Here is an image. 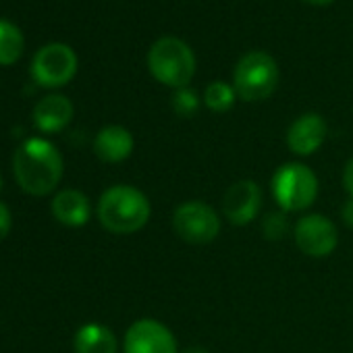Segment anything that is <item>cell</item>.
Listing matches in <instances>:
<instances>
[{
  "label": "cell",
  "instance_id": "1",
  "mask_svg": "<svg viewBox=\"0 0 353 353\" xmlns=\"http://www.w3.org/2000/svg\"><path fill=\"white\" fill-rule=\"evenodd\" d=\"M17 183L32 196L50 194L63 176V156L54 143L42 137L26 139L13 158Z\"/></svg>",
  "mask_w": 353,
  "mask_h": 353
},
{
  "label": "cell",
  "instance_id": "2",
  "mask_svg": "<svg viewBox=\"0 0 353 353\" xmlns=\"http://www.w3.org/2000/svg\"><path fill=\"white\" fill-rule=\"evenodd\" d=\"M150 200L131 185H114L106 190L98 202L100 225L117 235H131L150 221Z\"/></svg>",
  "mask_w": 353,
  "mask_h": 353
},
{
  "label": "cell",
  "instance_id": "3",
  "mask_svg": "<svg viewBox=\"0 0 353 353\" xmlns=\"http://www.w3.org/2000/svg\"><path fill=\"white\" fill-rule=\"evenodd\" d=\"M148 69L162 85L181 90L188 88L196 73V57L179 38H160L148 52Z\"/></svg>",
  "mask_w": 353,
  "mask_h": 353
},
{
  "label": "cell",
  "instance_id": "4",
  "mask_svg": "<svg viewBox=\"0 0 353 353\" xmlns=\"http://www.w3.org/2000/svg\"><path fill=\"white\" fill-rule=\"evenodd\" d=\"M272 196L285 212H299L314 204L318 196V179L310 166L287 162L272 174Z\"/></svg>",
  "mask_w": 353,
  "mask_h": 353
},
{
  "label": "cell",
  "instance_id": "5",
  "mask_svg": "<svg viewBox=\"0 0 353 353\" xmlns=\"http://www.w3.org/2000/svg\"><path fill=\"white\" fill-rule=\"evenodd\" d=\"M279 85V67L266 52H248L233 71L235 94L245 102H260L272 96Z\"/></svg>",
  "mask_w": 353,
  "mask_h": 353
},
{
  "label": "cell",
  "instance_id": "6",
  "mask_svg": "<svg viewBox=\"0 0 353 353\" xmlns=\"http://www.w3.org/2000/svg\"><path fill=\"white\" fill-rule=\"evenodd\" d=\"M172 229L176 237L194 243L204 245L219 237L221 233V219L212 206L200 200H192L181 204L172 214Z\"/></svg>",
  "mask_w": 353,
  "mask_h": 353
},
{
  "label": "cell",
  "instance_id": "7",
  "mask_svg": "<svg viewBox=\"0 0 353 353\" xmlns=\"http://www.w3.org/2000/svg\"><path fill=\"white\" fill-rule=\"evenodd\" d=\"M77 73V54L61 42L42 46L32 61V77L44 88H61Z\"/></svg>",
  "mask_w": 353,
  "mask_h": 353
},
{
  "label": "cell",
  "instance_id": "8",
  "mask_svg": "<svg viewBox=\"0 0 353 353\" xmlns=\"http://www.w3.org/2000/svg\"><path fill=\"white\" fill-rule=\"evenodd\" d=\"M293 237L297 248L310 258H326L339 243L336 227L324 214H307L295 223Z\"/></svg>",
  "mask_w": 353,
  "mask_h": 353
},
{
  "label": "cell",
  "instance_id": "9",
  "mask_svg": "<svg viewBox=\"0 0 353 353\" xmlns=\"http://www.w3.org/2000/svg\"><path fill=\"white\" fill-rule=\"evenodd\" d=\"M123 353H179V347L162 322L141 318L127 328Z\"/></svg>",
  "mask_w": 353,
  "mask_h": 353
},
{
  "label": "cell",
  "instance_id": "10",
  "mask_svg": "<svg viewBox=\"0 0 353 353\" xmlns=\"http://www.w3.org/2000/svg\"><path fill=\"white\" fill-rule=\"evenodd\" d=\"M262 208V190L256 181H237L223 198L225 219L235 227L250 225Z\"/></svg>",
  "mask_w": 353,
  "mask_h": 353
},
{
  "label": "cell",
  "instance_id": "11",
  "mask_svg": "<svg viewBox=\"0 0 353 353\" xmlns=\"http://www.w3.org/2000/svg\"><path fill=\"white\" fill-rule=\"evenodd\" d=\"M326 131V121L320 114H301L287 131V145L295 156H310L324 143Z\"/></svg>",
  "mask_w": 353,
  "mask_h": 353
},
{
  "label": "cell",
  "instance_id": "12",
  "mask_svg": "<svg viewBox=\"0 0 353 353\" xmlns=\"http://www.w3.org/2000/svg\"><path fill=\"white\" fill-rule=\"evenodd\" d=\"M73 119V104L61 94L46 96L34 108V123L44 133H57L65 129Z\"/></svg>",
  "mask_w": 353,
  "mask_h": 353
},
{
  "label": "cell",
  "instance_id": "13",
  "mask_svg": "<svg viewBox=\"0 0 353 353\" xmlns=\"http://www.w3.org/2000/svg\"><path fill=\"white\" fill-rule=\"evenodd\" d=\"M133 135L121 125H108L98 131L94 139V152L104 162H123L133 152Z\"/></svg>",
  "mask_w": 353,
  "mask_h": 353
},
{
  "label": "cell",
  "instance_id": "14",
  "mask_svg": "<svg viewBox=\"0 0 353 353\" xmlns=\"http://www.w3.org/2000/svg\"><path fill=\"white\" fill-rule=\"evenodd\" d=\"M52 214L59 223L67 227H83L90 221L92 206L88 196H83L77 190H65L61 192L52 202Z\"/></svg>",
  "mask_w": 353,
  "mask_h": 353
},
{
  "label": "cell",
  "instance_id": "15",
  "mask_svg": "<svg viewBox=\"0 0 353 353\" xmlns=\"http://www.w3.org/2000/svg\"><path fill=\"white\" fill-rule=\"evenodd\" d=\"M75 353H117V336L104 324H85L73 339Z\"/></svg>",
  "mask_w": 353,
  "mask_h": 353
},
{
  "label": "cell",
  "instance_id": "16",
  "mask_svg": "<svg viewBox=\"0 0 353 353\" xmlns=\"http://www.w3.org/2000/svg\"><path fill=\"white\" fill-rule=\"evenodd\" d=\"M23 46L26 42L21 30L7 19H0V65L17 63L23 54Z\"/></svg>",
  "mask_w": 353,
  "mask_h": 353
},
{
  "label": "cell",
  "instance_id": "17",
  "mask_svg": "<svg viewBox=\"0 0 353 353\" xmlns=\"http://www.w3.org/2000/svg\"><path fill=\"white\" fill-rule=\"evenodd\" d=\"M235 88L225 81H212L204 92V104L212 112H227L235 104Z\"/></svg>",
  "mask_w": 353,
  "mask_h": 353
},
{
  "label": "cell",
  "instance_id": "18",
  "mask_svg": "<svg viewBox=\"0 0 353 353\" xmlns=\"http://www.w3.org/2000/svg\"><path fill=\"white\" fill-rule=\"evenodd\" d=\"M200 106V98L192 88H181L176 90L172 96V108L179 117H192Z\"/></svg>",
  "mask_w": 353,
  "mask_h": 353
},
{
  "label": "cell",
  "instance_id": "19",
  "mask_svg": "<svg viewBox=\"0 0 353 353\" xmlns=\"http://www.w3.org/2000/svg\"><path fill=\"white\" fill-rule=\"evenodd\" d=\"M287 229H289V223H287V216L283 212H270L264 221H262V231H264V237L266 239H283L287 235Z\"/></svg>",
  "mask_w": 353,
  "mask_h": 353
},
{
  "label": "cell",
  "instance_id": "20",
  "mask_svg": "<svg viewBox=\"0 0 353 353\" xmlns=\"http://www.w3.org/2000/svg\"><path fill=\"white\" fill-rule=\"evenodd\" d=\"M9 231H11V212L3 202H0V241L9 235Z\"/></svg>",
  "mask_w": 353,
  "mask_h": 353
},
{
  "label": "cell",
  "instance_id": "21",
  "mask_svg": "<svg viewBox=\"0 0 353 353\" xmlns=\"http://www.w3.org/2000/svg\"><path fill=\"white\" fill-rule=\"evenodd\" d=\"M343 188L349 194V198H353V158L347 160L345 170H343Z\"/></svg>",
  "mask_w": 353,
  "mask_h": 353
},
{
  "label": "cell",
  "instance_id": "22",
  "mask_svg": "<svg viewBox=\"0 0 353 353\" xmlns=\"http://www.w3.org/2000/svg\"><path fill=\"white\" fill-rule=\"evenodd\" d=\"M341 219L349 229H353V198H349L345 202V206L341 208Z\"/></svg>",
  "mask_w": 353,
  "mask_h": 353
},
{
  "label": "cell",
  "instance_id": "23",
  "mask_svg": "<svg viewBox=\"0 0 353 353\" xmlns=\"http://www.w3.org/2000/svg\"><path fill=\"white\" fill-rule=\"evenodd\" d=\"M307 5H314V7H324V5H330L332 0H303Z\"/></svg>",
  "mask_w": 353,
  "mask_h": 353
},
{
  "label": "cell",
  "instance_id": "24",
  "mask_svg": "<svg viewBox=\"0 0 353 353\" xmlns=\"http://www.w3.org/2000/svg\"><path fill=\"white\" fill-rule=\"evenodd\" d=\"M183 353H210L208 349H204V347H188Z\"/></svg>",
  "mask_w": 353,
  "mask_h": 353
},
{
  "label": "cell",
  "instance_id": "25",
  "mask_svg": "<svg viewBox=\"0 0 353 353\" xmlns=\"http://www.w3.org/2000/svg\"><path fill=\"white\" fill-rule=\"evenodd\" d=\"M0 190H3V176H0Z\"/></svg>",
  "mask_w": 353,
  "mask_h": 353
}]
</instances>
